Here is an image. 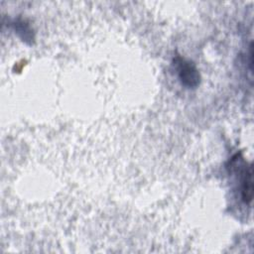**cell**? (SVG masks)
I'll return each mask as SVG.
<instances>
[{"instance_id":"1","label":"cell","mask_w":254,"mask_h":254,"mask_svg":"<svg viewBox=\"0 0 254 254\" xmlns=\"http://www.w3.org/2000/svg\"><path fill=\"white\" fill-rule=\"evenodd\" d=\"M175 65L181 82L187 87H195L198 85L200 76L195 65L181 57L175 59Z\"/></svg>"},{"instance_id":"2","label":"cell","mask_w":254,"mask_h":254,"mask_svg":"<svg viewBox=\"0 0 254 254\" xmlns=\"http://www.w3.org/2000/svg\"><path fill=\"white\" fill-rule=\"evenodd\" d=\"M241 178V198L245 203H249L252 200L253 193V181H252V166H247L242 174Z\"/></svg>"}]
</instances>
